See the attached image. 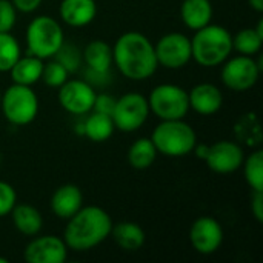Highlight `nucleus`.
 <instances>
[{
    "label": "nucleus",
    "instance_id": "f257e3e1",
    "mask_svg": "<svg viewBox=\"0 0 263 263\" xmlns=\"http://www.w3.org/2000/svg\"><path fill=\"white\" fill-rule=\"evenodd\" d=\"M112 62L123 77L134 82L153 77L159 68L154 43L139 31H128L116 40Z\"/></svg>",
    "mask_w": 263,
    "mask_h": 263
},
{
    "label": "nucleus",
    "instance_id": "f03ea898",
    "mask_svg": "<svg viewBox=\"0 0 263 263\" xmlns=\"http://www.w3.org/2000/svg\"><path fill=\"white\" fill-rule=\"evenodd\" d=\"M111 228L112 219L102 206H82L66 220L63 240L68 250L77 253L89 251L109 237Z\"/></svg>",
    "mask_w": 263,
    "mask_h": 263
},
{
    "label": "nucleus",
    "instance_id": "7ed1b4c3",
    "mask_svg": "<svg viewBox=\"0 0 263 263\" xmlns=\"http://www.w3.org/2000/svg\"><path fill=\"white\" fill-rule=\"evenodd\" d=\"M233 52V34L222 25L208 23L194 31L191 39L193 60L203 68L220 66Z\"/></svg>",
    "mask_w": 263,
    "mask_h": 263
},
{
    "label": "nucleus",
    "instance_id": "20e7f679",
    "mask_svg": "<svg viewBox=\"0 0 263 263\" xmlns=\"http://www.w3.org/2000/svg\"><path fill=\"white\" fill-rule=\"evenodd\" d=\"M151 140L159 154L179 159L194 151L197 145V134L185 119L160 120L151 134Z\"/></svg>",
    "mask_w": 263,
    "mask_h": 263
},
{
    "label": "nucleus",
    "instance_id": "39448f33",
    "mask_svg": "<svg viewBox=\"0 0 263 263\" xmlns=\"http://www.w3.org/2000/svg\"><path fill=\"white\" fill-rule=\"evenodd\" d=\"M25 37L28 52L42 60L52 59L65 42L62 25L51 15L34 17L26 26Z\"/></svg>",
    "mask_w": 263,
    "mask_h": 263
},
{
    "label": "nucleus",
    "instance_id": "423d86ee",
    "mask_svg": "<svg viewBox=\"0 0 263 263\" xmlns=\"http://www.w3.org/2000/svg\"><path fill=\"white\" fill-rule=\"evenodd\" d=\"M0 108L11 125L26 126L35 120L40 105L32 86L12 83L5 92H2Z\"/></svg>",
    "mask_w": 263,
    "mask_h": 263
},
{
    "label": "nucleus",
    "instance_id": "0eeeda50",
    "mask_svg": "<svg viewBox=\"0 0 263 263\" xmlns=\"http://www.w3.org/2000/svg\"><path fill=\"white\" fill-rule=\"evenodd\" d=\"M149 111L160 120L185 119L190 112L188 91L174 83H162L149 92Z\"/></svg>",
    "mask_w": 263,
    "mask_h": 263
},
{
    "label": "nucleus",
    "instance_id": "6e6552de",
    "mask_svg": "<svg viewBox=\"0 0 263 263\" xmlns=\"http://www.w3.org/2000/svg\"><path fill=\"white\" fill-rule=\"evenodd\" d=\"M197 157L203 159L206 166L216 174H233L240 170L245 153L239 142L219 140L213 145H196Z\"/></svg>",
    "mask_w": 263,
    "mask_h": 263
},
{
    "label": "nucleus",
    "instance_id": "1a4fd4ad",
    "mask_svg": "<svg viewBox=\"0 0 263 263\" xmlns=\"http://www.w3.org/2000/svg\"><path fill=\"white\" fill-rule=\"evenodd\" d=\"M260 72V60H256L251 55L237 54L236 57L230 55L222 63L220 79L228 89L234 92H245L257 83Z\"/></svg>",
    "mask_w": 263,
    "mask_h": 263
},
{
    "label": "nucleus",
    "instance_id": "9d476101",
    "mask_svg": "<svg viewBox=\"0 0 263 263\" xmlns=\"http://www.w3.org/2000/svg\"><path fill=\"white\" fill-rule=\"evenodd\" d=\"M148 99L139 92H126L116 99L111 112L116 129L122 133H136L149 117Z\"/></svg>",
    "mask_w": 263,
    "mask_h": 263
},
{
    "label": "nucleus",
    "instance_id": "9b49d317",
    "mask_svg": "<svg viewBox=\"0 0 263 263\" xmlns=\"http://www.w3.org/2000/svg\"><path fill=\"white\" fill-rule=\"evenodd\" d=\"M156 59L159 66L166 69H182L191 60V39L182 32H168L162 35L156 45Z\"/></svg>",
    "mask_w": 263,
    "mask_h": 263
},
{
    "label": "nucleus",
    "instance_id": "f8f14e48",
    "mask_svg": "<svg viewBox=\"0 0 263 263\" xmlns=\"http://www.w3.org/2000/svg\"><path fill=\"white\" fill-rule=\"evenodd\" d=\"M57 89H59L57 92L59 103L66 112L80 117L92 111L97 92L88 80L68 79Z\"/></svg>",
    "mask_w": 263,
    "mask_h": 263
},
{
    "label": "nucleus",
    "instance_id": "ddd939ff",
    "mask_svg": "<svg viewBox=\"0 0 263 263\" xmlns=\"http://www.w3.org/2000/svg\"><path fill=\"white\" fill-rule=\"evenodd\" d=\"M223 227L211 216L196 219L190 228V242L196 253L202 256L214 254L223 243Z\"/></svg>",
    "mask_w": 263,
    "mask_h": 263
},
{
    "label": "nucleus",
    "instance_id": "4468645a",
    "mask_svg": "<svg viewBox=\"0 0 263 263\" xmlns=\"http://www.w3.org/2000/svg\"><path fill=\"white\" fill-rule=\"evenodd\" d=\"M23 259L28 263H63L68 259V247L63 237L37 234L26 243Z\"/></svg>",
    "mask_w": 263,
    "mask_h": 263
},
{
    "label": "nucleus",
    "instance_id": "2eb2a0df",
    "mask_svg": "<svg viewBox=\"0 0 263 263\" xmlns=\"http://www.w3.org/2000/svg\"><path fill=\"white\" fill-rule=\"evenodd\" d=\"M83 206V193L74 183L60 185L51 196L49 208L62 220H68Z\"/></svg>",
    "mask_w": 263,
    "mask_h": 263
},
{
    "label": "nucleus",
    "instance_id": "dca6fc26",
    "mask_svg": "<svg viewBox=\"0 0 263 263\" xmlns=\"http://www.w3.org/2000/svg\"><path fill=\"white\" fill-rule=\"evenodd\" d=\"M190 109L200 116H213L220 111L223 105L222 91L213 83H199L188 92Z\"/></svg>",
    "mask_w": 263,
    "mask_h": 263
},
{
    "label": "nucleus",
    "instance_id": "f3484780",
    "mask_svg": "<svg viewBox=\"0 0 263 263\" xmlns=\"http://www.w3.org/2000/svg\"><path fill=\"white\" fill-rule=\"evenodd\" d=\"M59 15L63 23L71 28H83L97 15L96 0H62Z\"/></svg>",
    "mask_w": 263,
    "mask_h": 263
},
{
    "label": "nucleus",
    "instance_id": "a211bd4d",
    "mask_svg": "<svg viewBox=\"0 0 263 263\" xmlns=\"http://www.w3.org/2000/svg\"><path fill=\"white\" fill-rule=\"evenodd\" d=\"M114 240V243L128 253H134L139 251L145 242H146V234L145 230L136 223V222H129V220H123L119 223H112L111 228V234H109Z\"/></svg>",
    "mask_w": 263,
    "mask_h": 263
},
{
    "label": "nucleus",
    "instance_id": "6ab92c4d",
    "mask_svg": "<svg viewBox=\"0 0 263 263\" xmlns=\"http://www.w3.org/2000/svg\"><path fill=\"white\" fill-rule=\"evenodd\" d=\"M9 216L14 228L26 237H34L40 234L43 228V217L40 211L29 203H15Z\"/></svg>",
    "mask_w": 263,
    "mask_h": 263
},
{
    "label": "nucleus",
    "instance_id": "aec40b11",
    "mask_svg": "<svg viewBox=\"0 0 263 263\" xmlns=\"http://www.w3.org/2000/svg\"><path fill=\"white\" fill-rule=\"evenodd\" d=\"M82 60L92 74H108L114 65L112 46H109L105 40H92L85 46Z\"/></svg>",
    "mask_w": 263,
    "mask_h": 263
},
{
    "label": "nucleus",
    "instance_id": "412c9836",
    "mask_svg": "<svg viewBox=\"0 0 263 263\" xmlns=\"http://www.w3.org/2000/svg\"><path fill=\"white\" fill-rule=\"evenodd\" d=\"M214 9L211 0H183L180 5V17L186 28L197 31L211 23Z\"/></svg>",
    "mask_w": 263,
    "mask_h": 263
},
{
    "label": "nucleus",
    "instance_id": "4be33fe9",
    "mask_svg": "<svg viewBox=\"0 0 263 263\" xmlns=\"http://www.w3.org/2000/svg\"><path fill=\"white\" fill-rule=\"evenodd\" d=\"M42 71L43 60L28 52V55H20L17 59V62L9 69V76L12 79V83L32 86L40 80Z\"/></svg>",
    "mask_w": 263,
    "mask_h": 263
},
{
    "label": "nucleus",
    "instance_id": "5701e85b",
    "mask_svg": "<svg viewBox=\"0 0 263 263\" xmlns=\"http://www.w3.org/2000/svg\"><path fill=\"white\" fill-rule=\"evenodd\" d=\"M116 126L112 117L103 112L91 111L86 114V119L82 125V133L86 139L94 143H103L114 134Z\"/></svg>",
    "mask_w": 263,
    "mask_h": 263
},
{
    "label": "nucleus",
    "instance_id": "b1692460",
    "mask_svg": "<svg viewBox=\"0 0 263 263\" xmlns=\"http://www.w3.org/2000/svg\"><path fill=\"white\" fill-rule=\"evenodd\" d=\"M157 156H159V153H157L151 137H140L131 143L126 159H128V163L131 165V168L143 171V170H148L153 166Z\"/></svg>",
    "mask_w": 263,
    "mask_h": 263
},
{
    "label": "nucleus",
    "instance_id": "393cba45",
    "mask_svg": "<svg viewBox=\"0 0 263 263\" xmlns=\"http://www.w3.org/2000/svg\"><path fill=\"white\" fill-rule=\"evenodd\" d=\"M263 45V34L256 28H243L233 35V51L242 55H257Z\"/></svg>",
    "mask_w": 263,
    "mask_h": 263
},
{
    "label": "nucleus",
    "instance_id": "a878e982",
    "mask_svg": "<svg viewBox=\"0 0 263 263\" xmlns=\"http://www.w3.org/2000/svg\"><path fill=\"white\" fill-rule=\"evenodd\" d=\"M243 170V177L251 191H263V151L256 149L248 157L243 159L240 166Z\"/></svg>",
    "mask_w": 263,
    "mask_h": 263
},
{
    "label": "nucleus",
    "instance_id": "bb28decb",
    "mask_svg": "<svg viewBox=\"0 0 263 263\" xmlns=\"http://www.w3.org/2000/svg\"><path fill=\"white\" fill-rule=\"evenodd\" d=\"M22 55L20 45L11 32H0V72H9Z\"/></svg>",
    "mask_w": 263,
    "mask_h": 263
},
{
    "label": "nucleus",
    "instance_id": "cd10ccee",
    "mask_svg": "<svg viewBox=\"0 0 263 263\" xmlns=\"http://www.w3.org/2000/svg\"><path fill=\"white\" fill-rule=\"evenodd\" d=\"M68 76L69 72L66 71V68L54 59L49 60L48 63H43L40 80H43V83L49 88H59L68 80Z\"/></svg>",
    "mask_w": 263,
    "mask_h": 263
},
{
    "label": "nucleus",
    "instance_id": "c85d7f7f",
    "mask_svg": "<svg viewBox=\"0 0 263 263\" xmlns=\"http://www.w3.org/2000/svg\"><path fill=\"white\" fill-rule=\"evenodd\" d=\"M54 59L57 62H60L66 68V71L69 74L76 72L79 69V66H80V63L83 62L82 60V52L74 45L66 43V42H63V45L60 46V49L55 52Z\"/></svg>",
    "mask_w": 263,
    "mask_h": 263
},
{
    "label": "nucleus",
    "instance_id": "c756f323",
    "mask_svg": "<svg viewBox=\"0 0 263 263\" xmlns=\"http://www.w3.org/2000/svg\"><path fill=\"white\" fill-rule=\"evenodd\" d=\"M17 203V193L14 186L8 182L0 180V219L9 216Z\"/></svg>",
    "mask_w": 263,
    "mask_h": 263
},
{
    "label": "nucleus",
    "instance_id": "7c9ffc66",
    "mask_svg": "<svg viewBox=\"0 0 263 263\" xmlns=\"http://www.w3.org/2000/svg\"><path fill=\"white\" fill-rule=\"evenodd\" d=\"M17 22V9L11 0H0V32H11Z\"/></svg>",
    "mask_w": 263,
    "mask_h": 263
},
{
    "label": "nucleus",
    "instance_id": "2f4dec72",
    "mask_svg": "<svg viewBox=\"0 0 263 263\" xmlns=\"http://www.w3.org/2000/svg\"><path fill=\"white\" fill-rule=\"evenodd\" d=\"M114 103H116V99L109 94H97L96 96V100H94V106H92V111L96 112H103V114H108L111 116L112 109H114Z\"/></svg>",
    "mask_w": 263,
    "mask_h": 263
},
{
    "label": "nucleus",
    "instance_id": "473e14b6",
    "mask_svg": "<svg viewBox=\"0 0 263 263\" xmlns=\"http://www.w3.org/2000/svg\"><path fill=\"white\" fill-rule=\"evenodd\" d=\"M251 213L254 219L262 223L263 222V191H253L251 196Z\"/></svg>",
    "mask_w": 263,
    "mask_h": 263
},
{
    "label": "nucleus",
    "instance_id": "72a5a7b5",
    "mask_svg": "<svg viewBox=\"0 0 263 263\" xmlns=\"http://www.w3.org/2000/svg\"><path fill=\"white\" fill-rule=\"evenodd\" d=\"M11 2H12L14 8L17 9V12L31 14L40 8L43 0H11Z\"/></svg>",
    "mask_w": 263,
    "mask_h": 263
},
{
    "label": "nucleus",
    "instance_id": "f704fd0d",
    "mask_svg": "<svg viewBox=\"0 0 263 263\" xmlns=\"http://www.w3.org/2000/svg\"><path fill=\"white\" fill-rule=\"evenodd\" d=\"M247 2L256 12H263V0H247Z\"/></svg>",
    "mask_w": 263,
    "mask_h": 263
},
{
    "label": "nucleus",
    "instance_id": "c9c22d12",
    "mask_svg": "<svg viewBox=\"0 0 263 263\" xmlns=\"http://www.w3.org/2000/svg\"><path fill=\"white\" fill-rule=\"evenodd\" d=\"M0 263H8V259H5V257H0Z\"/></svg>",
    "mask_w": 263,
    "mask_h": 263
},
{
    "label": "nucleus",
    "instance_id": "e433bc0d",
    "mask_svg": "<svg viewBox=\"0 0 263 263\" xmlns=\"http://www.w3.org/2000/svg\"><path fill=\"white\" fill-rule=\"evenodd\" d=\"M0 100H2V92H0Z\"/></svg>",
    "mask_w": 263,
    "mask_h": 263
},
{
    "label": "nucleus",
    "instance_id": "4c0bfd02",
    "mask_svg": "<svg viewBox=\"0 0 263 263\" xmlns=\"http://www.w3.org/2000/svg\"><path fill=\"white\" fill-rule=\"evenodd\" d=\"M0 160H2V156H0Z\"/></svg>",
    "mask_w": 263,
    "mask_h": 263
}]
</instances>
